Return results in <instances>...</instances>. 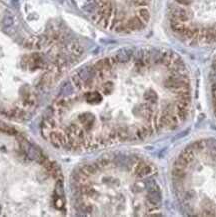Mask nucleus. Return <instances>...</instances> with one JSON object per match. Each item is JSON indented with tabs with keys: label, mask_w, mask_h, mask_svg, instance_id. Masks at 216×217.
Returning a JSON list of instances; mask_svg holds the SVG:
<instances>
[{
	"label": "nucleus",
	"mask_w": 216,
	"mask_h": 217,
	"mask_svg": "<svg viewBox=\"0 0 216 217\" xmlns=\"http://www.w3.org/2000/svg\"><path fill=\"white\" fill-rule=\"evenodd\" d=\"M171 31L187 45L216 43V0H169Z\"/></svg>",
	"instance_id": "obj_4"
},
{
	"label": "nucleus",
	"mask_w": 216,
	"mask_h": 217,
	"mask_svg": "<svg viewBox=\"0 0 216 217\" xmlns=\"http://www.w3.org/2000/svg\"><path fill=\"white\" fill-rule=\"evenodd\" d=\"M13 22H14V19L11 14H8V13L5 14L2 18V25L6 28L12 26V25H13Z\"/></svg>",
	"instance_id": "obj_8"
},
{
	"label": "nucleus",
	"mask_w": 216,
	"mask_h": 217,
	"mask_svg": "<svg viewBox=\"0 0 216 217\" xmlns=\"http://www.w3.org/2000/svg\"><path fill=\"white\" fill-rule=\"evenodd\" d=\"M73 92L56 110L68 116L63 148L92 150L174 130L188 117L190 74L170 50L121 48L72 75ZM61 97V96H60Z\"/></svg>",
	"instance_id": "obj_1"
},
{
	"label": "nucleus",
	"mask_w": 216,
	"mask_h": 217,
	"mask_svg": "<svg viewBox=\"0 0 216 217\" xmlns=\"http://www.w3.org/2000/svg\"><path fill=\"white\" fill-rule=\"evenodd\" d=\"M0 131L4 132V133H7V134H11V135L16 133V130H15L13 127L9 126L8 124L4 123V122H2V121H0Z\"/></svg>",
	"instance_id": "obj_7"
},
{
	"label": "nucleus",
	"mask_w": 216,
	"mask_h": 217,
	"mask_svg": "<svg viewBox=\"0 0 216 217\" xmlns=\"http://www.w3.org/2000/svg\"><path fill=\"white\" fill-rule=\"evenodd\" d=\"M23 149L24 151L26 152L27 156L29 157L31 160H34V161H41V159H44V157H43L42 153L40 152V150L35 147L32 144L28 143V142H25L23 143Z\"/></svg>",
	"instance_id": "obj_6"
},
{
	"label": "nucleus",
	"mask_w": 216,
	"mask_h": 217,
	"mask_svg": "<svg viewBox=\"0 0 216 217\" xmlns=\"http://www.w3.org/2000/svg\"><path fill=\"white\" fill-rule=\"evenodd\" d=\"M209 81H210L212 103H213V109L216 116V59L213 61L211 66V71L209 73Z\"/></svg>",
	"instance_id": "obj_5"
},
{
	"label": "nucleus",
	"mask_w": 216,
	"mask_h": 217,
	"mask_svg": "<svg viewBox=\"0 0 216 217\" xmlns=\"http://www.w3.org/2000/svg\"><path fill=\"white\" fill-rule=\"evenodd\" d=\"M154 173L157 171L152 163L126 154L102 157L83 165L74 175L77 211L83 215H92L101 211L121 213L130 210L134 215H154L160 206L133 191L122 189L126 182L135 177Z\"/></svg>",
	"instance_id": "obj_2"
},
{
	"label": "nucleus",
	"mask_w": 216,
	"mask_h": 217,
	"mask_svg": "<svg viewBox=\"0 0 216 217\" xmlns=\"http://www.w3.org/2000/svg\"><path fill=\"white\" fill-rule=\"evenodd\" d=\"M171 183L184 214L216 216V139L197 140L178 154Z\"/></svg>",
	"instance_id": "obj_3"
}]
</instances>
